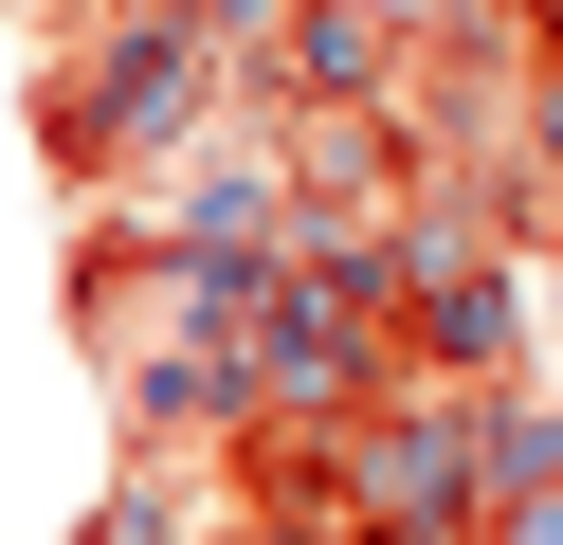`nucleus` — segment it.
Returning <instances> with one entry per match:
<instances>
[{"mask_svg": "<svg viewBox=\"0 0 563 545\" xmlns=\"http://www.w3.org/2000/svg\"><path fill=\"white\" fill-rule=\"evenodd\" d=\"M19 55V164L37 200H146L164 164L219 145V55L183 19H55V36H0Z\"/></svg>", "mask_w": 563, "mask_h": 545, "instance_id": "obj_1", "label": "nucleus"}, {"mask_svg": "<svg viewBox=\"0 0 563 545\" xmlns=\"http://www.w3.org/2000/svg\"><path fill=\"white\" fill-rule=\"evenodd\" d=\"M37 309L55 346H74V382H128V363L164 346V309H183V237H164L146 200H74L37 254Z\"/></svg>", "mask_w": 563, "mask_h": 545, "instance_id": "obj_2", "label": "nucleus"}, {"mask_svg": "<svg viewBox=\"0 0 563 545\" xmlns=\"http://www.w3.org/2000/svg\"><path fill=\"white\" fill-rule=\"evenodd\" d=\"M255 164H273V218L291 237H382L418 200V128L400 109H291V128H255Z\"/></svg>", "mask_w": 563, "mask_h": 545, "instance_id": "obj_3", "label": "nucleus"}, {"mask_svg": "<svg viewBox=\"0 0 563 545\" xmlns=\"http://www.w3.org/2000/svg\"><path fill=\"white\" fill-rule=\"evenodd\" d=\"M91 418H110V472H200V455H219V418H236V382H219V363H183V346H146L128 382H91Z\"/></svg>", "mask_w": 563, "mask_h": 545, "instance_id": "obj_4", "label": "nucleus"}]
</instances>
